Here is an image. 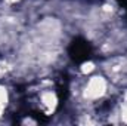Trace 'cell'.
<instances>
[{"mask_svg":"<svg viewBox=\"0 0 127 126\" xmlns=\"http://www.w3.org/2000/svg\"><path fill=\"white\" fill-rule=\"evenodd\" d=\"M112 89H117L111 80L99 70L87 77H80L74 98L80 110H96L106 99L111 98Z\"/></svg>","mask_w":127,"mask_h":126,"instance_id":"cell-1","label":"cell"},{"mask_svg":"<svg viewBox=\"0 0 127 126\" xmlns=\"http://www.w3.org/2000/svg\"><path fill=\"white\" fill-rule=\"evenodd\" d=\"M12 105V91L6 82H0V120L7 114Z\"/></svg>","mask_w":127,"mask_h":126,"instance_id":"cell-3","label":"cell"},{"mask_svg":"<svg viewBox=\"0 0 127 126\" xmlns=\"http://www.w3.org/2000/svg\"><path fill=\"white\" fill-rule=\"evenodd\" d=\"M37 110L44 116H53L59 107V95L58 91L53 89L52 80H38V88L34 96Z\"/></svg>","mask_w":127,"mask_h":126,"instance_id":"cell-2","label":"cell"}]
</instances>
